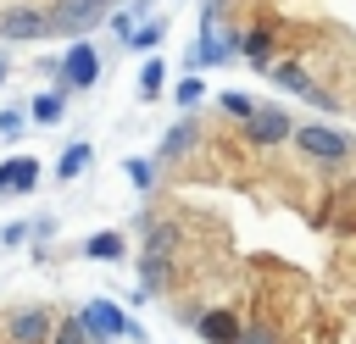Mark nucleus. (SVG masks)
Returning <instances> with one entry per match:
<instances>
[{"instance_id": "1", "label": "nucleus", "mask_w": 356, "mask_h": 344, "mask_svg": "<svg viewBox=\"0 0 356 344\" xmlns=\"http://www.w3.org/2000/svg\"><path fill=\"white\" fill-rule=\"evenodd\" d=\"M44 17H50V33H89L111 17V0H56Z\"/></svg>"}, {"instance_id": "2", "label": "nucleus", "mask_w": 356, "mask_h": 344, "mask_svg": "<svg viewBox=\"0 0 356 344\" xmlns=\"http://www.w3.org/2000/svg\"><path fill=\"white\" fill-rule=\"evenodd\" d=\"M78 327L89 333V344H100V338H111V344H117L134 322H128V311H122L117 300H89V305L78 311Z\"/></svg>"}, {"instance_id": "3", "label": "nucleus", "mask_w": 356, "mask_h": 344, "mask_svg": "<svg viewBox=\"0 0 356 344\" xmlns=\"http://www.w3.org/2000/svg\"><path fill=\"white\" fill-rule=\"evenodd\" d=\"M312 161H345L350 155V133H339V128H328V122H306V128H295L289 133Z\"/></svg>"}, {"instance_id": "4", "label": "nucleus", "mask_w": 356, "mask_h": 344, "mask_svg": "<svg viewBox=\"0 0 356 344\" xmlns=\"http://www.w3.org/2000/svg\"><path fill=\"white\" fill-rule=\"evenodd\" d=\"M95 78H100V55H95V44H67V55H61V94H72V89H95Z\"/></svg>"}, {"instance_id": "5", "label": "nucleus", "mask_w": 356, "mask_h": 344, "mask_svg": "<svg viewBox=\"0 0 356 344\" xmlns=\"http://www.w3.org/2000/svg\"><path fill=\"white\" fill-rule=\"evenodd\" d=\"M273 83H278V89H289V94H300V100H312L317 111H334V94H328V89H317V83H312V72H306L300 61H278V67H273Z\"/></svg>"}, {"instance_id": "6", "label": "nucleus", "mask_w": 356, "mask_h": 344, "mask_svg": "<svg viewBox=\"0 0 356 344\" xmlns=\"http://www.w3.org/2000/svg\"><path fill=\"white\" fill-rule=\"evenodd\" d=\"M289 133H295V122H289V111H278V105H256V117L245 122V139L261 144V150H267V144H284Z\"/></svg>"}, {"instance_id": "7", "label": "nucleus", "mask_w": 356, "mask_h": 344, "mask_svg": "<svg viewBox=\"0 0 356 344\" xmlns=\"http://www.w3.org/2000/svg\"><path fill=\"white\" fill-rule=\"evenodd\" d=\"M44 33H50V17H44V11H33V6H11V11H0V39H6V44L44 39Z\"/></svg>"}, {"instance_id": "8", "label": "nucleus", "mask_w": 356, "mask_h": 344, "mask_svg": "<svg viewBox=\"0 0 356 344\" xmlns=\"http://www.w3.org/2000/svg\"><path fill=\"white\" fill-rule=\"evenodd\" d=\"M184 322H189L206 344H234V338H239V327H245V322H239V311H184Z\"/></svg>"}, {"instance_id": "9", "label": "nucleus", "mask_w": 356, "mask_h": 344, "mask_svg": "<svg viewBox=\"0 0 356 344\" xmlns=\"http://www.w3.org/2000/svg\"><path fill=\"white\" fill-rule=\"evenodd\" d=\"M6 333H11V344H50L56 322H50V311H11Z\"/></svg>"}, {"instance_id": "10", "label": "nucleus", "mask_w": 356, "mask_h": 344, "mask_svg": "<svg viewBox=\"0 0 356 344\" xmlns=\"http://www.w3.org/2000/svg\"><path fill=\"white\" fill-rule=\"evenodd\" d=\"M222 61H234V39H217L211 28H200V39H195V50H189V72L222 67Z\"/></svg>"}, {"instance_id": "11", "label": "nucleus", "mask_w": 356, "mask_h": 344, "mask_svg": "<svg viewBox=\"0 0 356 344\" xmlns=\"http://www.w3.org/2000/svg\"><path fill=\"white\" fill-rule=\"evenodd\" d=\"M33 183H39V161L33 155H17V161L0 166V194H28Z\"/></svg>"}, {"instance_id": "12", "label": "nucleus", "mask_w": 356, "mask_h": 344, "mask_svg": "<svg viewBox=\"0 0 356 344\" xmlns=\"http://www.w3.org/2000/svg\"><path fill=\"white\" fill-rule=\"evenodd\" d=\"M234 55H245L250 67H273V28H250L234 39Z\"/></svg>"}, {"instance_id": "13", "label": "nucleus", "mask_w": 356, "mask_h": 344, "mask_svg": "<svg viewBox=\"0 0 356 344\" xmlns=\"http://www.w3.org/2000/svg\"><path fill=\"white\" fill-rule=\"evenodd\" d=\"M195 139H200V128H195V117H184V122H172V128H167V139H161V150H156V155H161V161H172V155H184Z\"/></svg>"}, {"instance_id": "14", "label": "nucleus", "mask_w": 356, "mask_h": 344, "mask_svg": "<svg viewBox=\"0 0 356 344\" xmlns=\"http://www.w3.org/2000/svg\"><path fill=\"white\" fill-rule=\"evenodd\" d=\"M167 266H172V255H161V250H145V255H139V294L161 289V283H167Z\"/></svg>"}, {"instance_id": "15", "label": "nucleus", "mask_w": 356, "mask_h": 344, "mask_svg": "<svg viewBox=\"0 0 356 344\" xmlns=\"http://www.w3.org/2000/svg\"><path fill=\"white\" fill-rule=\"evenodd\" d=\"M139 233H145V250H161V255H172V244H178V227L172 222H156V216H145Z\"/></svg>"}, {"instance_id": "16", "label": "nucleus", "mask_w": 356, "mask_h": 344, "mask_svg": "<svg viewBox=\"0 0 356 344\" xmlns=\"http://www.w3.org/2000/svg\"><path fill=\"white\" fill-rule=\"evenodd\" d=\"M161 39H167V22L156 17V22H145V28H134V39H128V50H134V55H150V50H156Z\"/></svg>"}, {"instance_id": "17", "label": "nucleus", "mask_w": 356, "mask_h": 344, "mask_svg": "<svg viewBox=\"0 0 356 344\" xmlns=\"http://www.w3.org/2000/svg\"><path fill=\"white\" fill-rule=\"evenodd\" d=\"M161 89H167V67H161V55H156V61L139 67V100H156Z\"/></svg>"}, {"instance_id": "18", "label": "nucleus", "mask_w": 356, "mask_h": 344, "mask_svg": "<svg viewBox=\"0 0 356 344\" xmlns=\"http://www.w3.org/2000/svg\"><path fill=\"white\" fill-rule=\"evenodd\" d=\"M83 255H89V261H117V255H122V233H95V239H83Z\"/></svg>"}, {"instance_id": "19", "label": "nucleus", "mask_w": 356, "mask_h": 344, "mask_svg": "<svg viewBox=\"0 0 356 344\" xmlns=\"http://www.w3.org/2000/svg\"><path fill=\"white\" fill-rule=\"evenodd\" d=\"M172 100H178L184 111H195V105L206 100V83H200V72H184V78H178V89H172Z\"/></svg>"}, {"instance_id": "20", "label": "nucleus", "mask_w": 356, "mask_h": 344, "mask_svg": "<svg viewBox=\"0 0 356 344\" xmlns=\"http://www.w3.org/2000/svg\"><path fill=\"white\" fill-rule=\"evenodd\" d=\"M61 100H67L61 89H44V94L28 105V111H33V122H44V128H50V122H61Z\"/></svg>"}, {"instance_id": "21", "label": "nucleus", "mask_w": 356, "mask_h": 344, "mask_svg": "<svg viewBox=\"0 0 356 344\" xmlns=\"http://www.w3.org/2000/svg\"><path fill=\"white\" fill-rule=\"evenodd\" d=\"M89 166V144H72V150H61V161H56V178H78Z\"/></svg>"}, {"instance_id": "22", "label": "nucleus", "mask_w": 356, "mask_h": 344, "mask_svg": "<svg viewBox=\"0 0 356 344\" xmlns=\"http://www.w3.org/2000/svg\"><path fill=\"white\" fill-rule=\"evenodd\" d=\"M234 344H284V333L278 327H267V322H250V327H239V338Z\"/></svg>"}, {"instance_id": "23", "label": "nucleus", "mask_w": 356, "mask_h": 344, "mask_svg": "<svg viewBox=\"0 0 356 344\" xmlns=\"http://www.w3.org/2000/svg\"><path fill=\"white\" fill-rule=\"evenodd\" d=\"M222 111H228V117H239V122H250V117H256V100H250V94H239V89H228V94H222Z\"/></svg>"}, {"instance_id": "24", "label": "nucleus", "mask_w": 356, "mask_h": 344, "mask_svg": "<svg viewBox=\"0 0 356 344\" xmlns=\"http://www.w3.org/2000/svg\"><path fill=\"white\" fill-rule=\"evenodd\" d=\"M128 178H134V189H150V183H156V166H150L145 155H128Z\"/></svg>"}, {"instance_id": "25", "label": "nucleus", "mask_w": 356, "mask_h": 344, "mask_svg": "<svg viewBox=\"0 0 356 344\" xmlns=\"http://www.w3.org/2000/svg\"><path fill=\"white\" fill-rule=\"evenodd\" d=\"M50 344H89V333L78 327V316H67V322H61V327L50 333Z\"/></svg>"}, {"instance_id": "26", "label": "nucleus", "mask_w": 356, "mask_h": 344, "mask_svg": "<svg viewBox=\"0 0 356 344\" xmlns=\"http://www.w3.org/2000/svg\"><path fill=\"white\" fill-rule=\"evenodd\" d=\"M17 128H22V111H0V139H17Z\"/></svg>"}, {"instance_id": "27", "label": "nucleus", "mask_w": 356, "mask_h": 344, "mask_svg": "<svg viewBox=\"0 0 356 344\" xmlns=\"http://www.w3.org/2000/svg\"><path fill=\"white\" fill-rule=\"evenodd\" d=\"M111 33H117V39H134V17L117 11V17H111Z\"/></svg>"}, {"instance_id": "28", "label": "nucleus", "mask_w": 356, "mask_h": 344, "mask_svg": "<svg viewBox=\"0 0 356 344\" xmlns=\"http://www.w3.org/2000/svg\"><path fill=\"white\" fill-rule=\"evenodd\" d=\"M22 239H28V227H22V222H11V227H0V244H22Z\"/></svg>"}, {"instance_id": "29", "label": "nucleus", "mask_w": 356, "mask_h": 344, "mask_svg": "<svg viewBox=\"0 0 356 344\" xmlns=\"http://www.w3.org/2000/svg\"><path fill=\"white\" fill-rule=\"evenodd\" d=\"M0 78H6V55H0Z\"/></svg>"}, {"instance_id": "30", "label": "nucleus", "mask_w": 356, "mask_h": 344, "mask_svg": "<svg viewBox=\"0 0 356 344\" xmlns=\"http://www.w3.org/2000/svg\"><path fill=\"white\" fill-rule=\"evenodd\" d=\"M100 344H111V338H100Z\"/></svg>"}]
</instances>
